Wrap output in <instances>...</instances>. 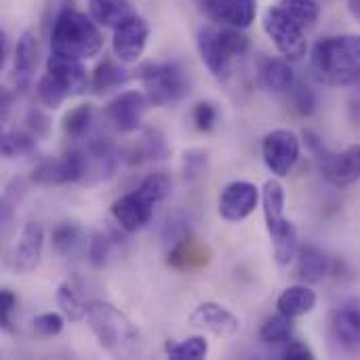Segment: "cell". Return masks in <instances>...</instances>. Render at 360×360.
I'll return each instance as SVG.
<instances>
[{"label":"cell","instance_id":"cell-1","mask_svg":"<svg viewBox=\"0 0 360 360\" xmlns=\"http://www.w3.org/2000/svg\"><path fill=\"white\" fill-rule=\"evenodd\" d=\"M310 68L323 84H360V34H342L319 40L310 55Z\"/></svg>","mask_w":360,"mask_h":360},{"label":"cell","instance_id":"cell-2","mask_svg":"<svg viewBox=\"0 0 360 360\" xmlns=\"http://www.w3.org/2000/svg\"><path fill=\"white\" fill-rule=\"evenodd\" d=\"M103 49L99 23L72 6H63L51 30V51L72 59H93Z\"/></svg>","mask_w":360,"mask_h":360},{"label":"cell","instance_id":"cell-3","mask_svg":"<svg viewBox=\"0 0 360 360\" xmlns=\"http://www.w3.org/2000/svg\"><path fill=\"white\" fill-rule=\"evenodd\" d=\"M86 323L108 354L116 359H131L139 352V333L129 316L116 306L108 302H91L86 308Z\"/></svg>","mask_w":360,"mask_h":360},{"label":"cell","instance_id":"cell-4","mask_svg":"<svg viewBox=\"0 0 360 360\" xmlns=\"http://www.w3.org/2000/svg\"><path fill=\"white\" fill-rule=\"evenodd\" d=\"M137 78L141 80V84L146 89V97H148L150 105H156V108L177 103L190 91L186 72L175 61L146 63L139 68Z\"/></svg>","mask_w":360,"mask_h":360},{"label":"cell","instance_id":"cell-5","mask_svg":"<svg viewBox=\"0 0 360 360\" xmlns=\"http://www.w3.org/2000/svg\"><path fill=\"white\" fill-rule=\"evenodd\" d=\"M304 139L312 156L316 158L321 173L331 186L348 188L360 181V143H354L342 152H331L312 131H304Z\"/></svg>","mask_w":360,"mask_h":360},{"label":"cell","instance_id":"cell-6","mask_svg":"<svg viewBox=\"0 0 360 360\" xmlns=\"http://www.w3.org/2000/svg\"><path fill=\"white\" fill-rule=\"evenodd\" d=\"M327 344L331 354L360 359V300L350 297L340 304L327 323Z\"/></svg>","mask_w":360,"mask_h":360},{"label":"cell","instance_id":"cell-7","mask_svg":"<svg viewBox=\"0 0 360 360\" xmlns=\"http://www.w3.org/2000/svg\"><path fill=\"white\" fill-rule=\"evenodd\" d=\"M264 30L287 61L304 59V55L308 51L304 25L300 21H295L281 4L270 6L264 13Z\"/></svg>","mask_w":360,"mask_h":360},{"label":"cell","instance_id":"cell-8","mask_svg":"<svg viewBox=\"0 0 360 360\" xmlns=\"http://www.w3.org/2000/svg\"><path fill=\"white\" fill-rule=\"evenodd\" d=\"M89 175V156L84 150H70L59 158H46L40 160L32 175L30 181L36 186H65V184H76Z\"/></svg>","mask_w":360,"mask_h":360},{"label":"cell","instance_id":"cell-9","mask_svg":"<svg viewBox=\"0 0 360 360\" xmlns=\"http://www.w3.org/2000/svg\"><path fill=\"white\" fill-rule=\"evenodd\" d=\"M262 156L272 175L287 177L300 162L302 141L289 129H274L262 141Z\"/></svg>","mask_w":360,"mask_h":360},{"label":"cell","instance_id":"cell-10","mask_svg":"<svg viewBox=\"0 0 360 360\" xmlns=\"http://www.w3.org/2000/svg\"><path fill=\"white\" fill-rule=\"evenodd\" d=\"M148 38H150V25L141 15L135 13L114 27L112 51L120 63H135L143 55Z\"/></svg>","mask_w":360,"mask_h":360},{"label":"cell","instance_id":"cell-11","mask_svg":"<svg viewBox=\"0 0 360 360\" xmlns=\"http://www.w3.org/2000/svg\"><path fill=\"white\" fill-rule=\"evenodd\" d=\"M148 105L150 101L146 93L124 91L105 105L103 116L116 133H135L141 127V118Z\"/></svg>","mask_w":360,"mask_h":360},{"label":"cell","instance_id":"cell-12","mask_svg":"<svg viewBox=\"0 0 360 360\" xmlns=\"http://www.w3.org/2000/svg\"><path fill=\"white\" fill-rule=\"evenodd\" d=\"M259 190L251 181H232L219 194V215L230 224L247 219L259 205Z\"/></svg>","mask_w":360,"mask_h":360},{"label":"cell","instance_id":"cell-13","mask_svg":"<svg viewBox=\"0 0 360 360\" xmlns=\"http://www.w3.org/2000/svg\"><path fill=\"white\" fill-rule=\"evenodd\" d=\"M154 207L156 205L152 200H148L141 192L133 190V192L122 194L120 198H116L112 202L110 213H112V217H114V221L118 224L120 230L133 234V232L143 230L150 224V219L154 215Z\"/></svg>","mask_w":360,"mask_h":360},{"label":"cell","instance_id":"cell-14","mask_svg":"<svg viewBox=\"0 0 360 360\" xmlns=\"http://www.w3.org/2000/svg\"><path fill=\"white\" fill-rule=\"evenodd\" d=\"M42 249H44V228L38 221L25 224L11 251V268L17 274L34 272L40 264Z\"/></svg>","mask_w":360,"mask_h":360},{"label":"cell","instance_id":"cell-15","mask_svg":"<svg viewBox=\"0 0 360 360\" xmlns=\"http://www.w3.org/2000/svg\"><path fill=\"white\" fill-rule=\"evenodd\" d=\"M190 325L217 338H232L240 331V321L234 312L217 302H202L190 314Z\"/></svg>","mask_w":360,"mask_h":360},{"label":"cell","instance_id":"cell-16","mask_svg":"<svg viewBox=\"0 0 360 360\" xmlns=\"http://www.w3.org/2000/svg\"><path fill=\"white\" fill-rule=\"evenodd\" d=\"M196 46H198L200 59L209 68V72L217 80L226 82L232 76V61L234 59L228 55V51L221 44L219 27H215V25H202L198 30V36H196Z\"/></svg>","mask_w":360,"mask_h":360},{"label":"cell","instance_id":"cell-17","mask_svg":"<svg viewBox=\"0 0 360 360\" xmlns=\"http://www.w3.org/2000/svg\"><path fill=\"white\" fill-rule=\"evenodd\" d=\"M46 72L68 91L70 97L82 95L91 80L86 76V70L82 65L80 59H72V57H63L51 51L49 59H46Z\"/></svg>","mask_w":360,"mask_h":360},{"label":"cell","instance_id":"cell-18","mask_svg":"<svg viewBox=\"0 0 360 360\" xmlns=\"http://www.w3.org/2000/svg\"><path fill=\"white\" fill-rule=\"evenodd\" d=\"M40 61V44L34 32H23L15 44V59H13V84L15 89L23 91L30 86L34 72Z\"/></svg>","mask_w":360,"mask_h":360},{"label":"cell","instance_id":"cell-19","mask_svg":"<svg viewBox=\"0 0 360 360\" xmlns=\"http://www.w3.org/2000/svg\"><path fill=\"white\" fill-rule=\"evenodd\" d=\"M167 262L171 268L179 272H194L211 262V251L207 245H202L192 234H188L186 238H181L179 243L167 249Z\"/></svg>","mask_w":360,"mask_h":360},{"label":"cell","instance_id":"cell-20","mask_svg":"<svg viewBox=\"0 0 360 360\" xmlns=\"http://www.w3.org/2000/svg\"><path fill=\"white\" fill-rule=\"evenodd\" d=\"M209 13L215 21L247 30L257 17V0H209Z\"/></svg>","mask_w":360,"mask_h":360},{"label":"cell","instance_id":"cell-21","mask_svg":"<svg viewBox=\"0 0 360 360\" xmlns=\"http://www.w3.org/2000/svg\"><path fill=\"white\" fill-rule=\"evenodd\" d=\"M329 257L316 245H300L297 251V274L306 285H319L329 274Z\"/></svg>","mask_w":360,"mask_h":360},{"label":"cell","instance_id":"cell-22","mask_svg":"<svg viewBox=\"0 0 360 360\" xmlns=\"http://www.w3.org/2000/svg\"><path fill=\"white\" fill-rule=\"evenodd\" d=\"M272 249H274V259L278 266H289L300 251V240H297V230L295 226L285 217L278 224L268 228Z\"/></svg>","mask_w":360,"mask_h":360},{"label":"cell","instance_id":"cell-23","mask_svg":"<svg viewBox=\"0 0 360 360\" xmlns=\"http://www.w3.org/2000/svg\"><path fill=\"white\" fill-rule=\"evenodd\" d=\"M316 293L304 283V285H293V287H287L278 300H276V310L291 316V319H302L306 314H310L314 308H316Z\"/></svg>","mask_w":360,"mask_h":360},{"label":"cell","instance_id":"cell-24","mask_svg":"<svg viewBox=\"0 0 360 360\" xmlns=\"http://www.w3.org/2000/svg\"><path fill=\"white\" fill-rule=\"evenodd\" d=\"M57 306L61 308L63 316L72 323H78L82 319H86V304H84V297H82V287H80V281L76 276L63 281L59 287H57Z\"/></svg>","mask_w":360,"mask_h":360},{"label":"cell","instance_id":"cell-25","mask_svg":"<svg viewBox=\"0 0 360 360\" xmlns=\"http://www.w3.org/2000/svg\"><path fill=\"white\" fill-rule=\"evenodd\" d=\"M89 15L103 27H116L131 15L135 8L129 0H89Z\"/></svg>","mask_w":360,"mask_h":360},{"label":"cell","instance_id":"cell-26","mask_svg":"<svg viewBox=\"0 0 360 360\" xmlns=\"http://www.w3.org/2000/svg\"><path fill=\"white\" fill-rule=\"evenodd\" d=\"M262 82L272 93H289L295 84V74L287 59L270 57L262 65Z\"/></svg>","mask_w":360,"mask_h":360},{"label":"cell","instance_id":"cell-27","mask_svg":"<svg viewBox=\"0 0 360 360\" xmlns=\"http://www.w3.org/2000/svg\"><path fill=\"white\" fill-rule=\"evenodd\" d=\"M129 78H131L129 70H124L122 65H118V63L112 61V59H103V61L93 70L91 89H93L97 95H103V93L112 91V89H118V86L124 84Z\"/></svg>","mask_w":360,"mask_h":360},{"label":"cell","instance_id":"cell-28","mask_svg":"<svg viewBox=\"0 0 360 360\" xmlns=\"http://www.w3.org/2000/svg\"><path fill=\"white\" fill-rule=\"evenodd\" d=\"M262 205H264V219L266 228L285 219V188L278 179H268L262 190Z\"/></svg>","mask_w":360,"mask_h":360},{"label":"cell","instance_id":"cell-29","mask_svg":"<svg viewBox=\"0 0 360 360\" xmlns=\"http://www.w3.org/2000/svg\"><path fill=\"white\" fill-rule=\"evenodd\" d=\"M165 354L173 360H202L209 354V342L205 335H192L186 340H169Z\"/></svg>","mask_w":360,"mask_h":360},{"label":"cell","instance_id":"cell-30","mask_svg":"<svg viewBox=\"0 0 360 360\" xmlns=\"http://www.w3.org/2000/svg\"><path fill=\"white\" fill-rule=\"evenodd\" d=\"M293 321L295 319H291L283 312L270 316L259 329V342L266 346H283L285 342H289L293 338V331H295Z\"/></svg>","mask_w":360,"mask_h":360},{"label":"cell","instance_id":"cell-31","mask_svg":"<svg viewBox=\"0 0 360 360\" xmlns=\"http://www.w3.org/2000/svg\"><path fill=\"white\" fill-rule=\"evenodd\" d=\"M93 118H95V110L93 105L89 103H82V105H76L72 108L65 116H63V122H61V129L65 133L68 139H84L93 127Z\"/></svg>","mask_w":360,"mask_h":360},{"label":"cell","instance_id":"cell-32","mask_svg":"<svg viewBox=\"0 0 360 360\" xmlns=\"http://www.w3.org/2000/svg\"><path fill=\"white\" fill-rule=\"evenodd\" d=\"M36 139L38 137L34 133H27V131H4L2 139H0L2 158L13 160V158L36 152Z\"/></svg>","mask_w":360,"mask_h":360},{"label":"cell","instance_id":"cell-33","mask_svg":"<svg viewBox=\"0 0 360 360\" xmlns=\"http://www.w3.org/2000/svg\"><path fill=\"white\" fill-rule=\"evenodd\" d=\"M133 162H141V160H162L169 156V146L162 137V133H158L156 129H148L141 139L137 141L135 150H133Z\"/></svg>","mask_w":360,"mask_h":360},{"label":"cell","instance_id":"cell-34","mask_svg":"<svg viewBox=\"0 0 360 360\" xmlns=\"http://www.w3.org/2000/svg\"><path fill=\"white\" fill-rule=\"evenodd\" d=\"M82 245V230L76 224H59L53 230V251L61 257L74 255Z\"/></svg>","mask_w":360,"mask_h":360},{"label":"cell","instance_id":"cell-35","mask_svg":"<svg viewBox=\"0 0 360 360\" xmlns=\"http://www.w3.org/2000/svg\"><path fill=\"white\" fill-rule=\"evenodd\" d=\"M36 93H38V99H40V103L44 105V108H49V110H57V108H61V103L70 97L68 95V91L46 72L40 80H38V84H36Z\"/></svg>","mask_w":360,"mask_h":360},{"label":"cell","instance_id":"cell-36","mask_svg":"<svg viewBox=\"0 0 360 360\" xmlns=\"http://www.w3.org/2000/svg\"><path fill=\"white\" fill-rule=\"evenodd\" d=\"M281 6L304 27L314 25L321 15V6L316 0H281Z\"/></svg>","mask_w":360,"mask_h":360},{"label":"cell","instance_id":"cell-37","mask_svg":"<svg viewBox=\"0 0 360 360\" xmlns=\"http://www.w3.org/2000/svg\"><path fill=\"white\" fill-rule=\"evenodd\" d=\"M171 186L173 184H171V177L167 173H152L137 186V192H141L148 200L158 205L171 194Z\"/></svg>","mask_w":360,"mask_h":360},{"label":"cell","instance_id":"cell-38","mask_svg":"<svg viewBox=\"0 0 360 360\" xmlns=\"http://www.w3.org/2000/svg\"><path fill=\"white\" fill-rule=\"evenodd\" d=\"M112 247H114V238L105 232H95L89 240V249H86V255H89V264L93 268H103L108 264V257L112 253Z\"/></svg>","mask_w":360,"mask_h":360},{"label":"cell","instance_id":"cell-39","mask_svg":"<svg viewBox=\"0 0 360 360\" xmlns=\"http://www.w3.org/2000/svg\"><path fill=\"white\" fill-rule=\"evenodd\" d=\"M289 93H291L293 110H295L300 116L308 118V116H312V114L316 112V105H319V101H316V93H314L308 84L295 82V84H293V89H291Z\"/></svg>","mask_w":360,"mask_h":360},{"label":"cell","instance_id":"cell-40","mask_svg":"<svg viewBox=\"0 0 360 360\" xmlns=\"http://www.w3.org/2000/svg\"><path fill=\"white\" fill-rule=\"evenodd\" d=\"M63 325H65V319L61 314H57V312H44V314H38L32 321L34 335L40 338V340L57 338L63 331Z\"/></svg>","mask_w":360,"mask_h":360},{"label":"cell","instance_id":"cell-41","mask_svg":"<svg viewBox=\"0 0 360 360\" xmlns=\"http://www.w3.org/2000/svg\"><path fill=\"white\" fill-rule=\"evenodd\" d=\"M207 162H209V154L200 148H192L184 154V160H181V171H184V177L188 181H196L205 169H207Z\"/></svg>","mask_w":360,"mask_h":360},{"label":"cell","instance_id":"cell-42","mask_svg":"<svg viewBox=\"0 0 360 360\" xmlns=\"http://www.w3.org/2000/svg\"><path fill=\"white\" fill-rule=\"evenodd\" d=\"M188 234H192V232H190L188 219H186L181 213H175V215H171V217L167 219L165 230H162V238H165L167 249H169L171 245L179 243L181 238H186Z\"/></svg>","mask_w":360,"mask_h":360},{"label":"cell","instance_id":"cell-43","mask_svg":"<svg viewBox=\"0 0 360 360\" xmlns=\"http://www.w3.org/2000/svg\"><path fill=\"white\" fill-rule=\"evenodd\" d=\"M281 350H278V359L283 360H314L316 359V354H314V350L308 346V344H304V342H300V340H289V342H285L283 346H278Z\"/></svg>","mask_w":360,"mask_h":360},{"label":"cell","instance_id":"cell-44","mask_svg":"<svg viewBox=\"0 0 360 360\" xmlns=\"http://www.w3.org/2000/svg\"><path fill=\"white\" fill-rule=\"evenodd\" d=\"M217 122V108L211 101H200L194 108V124L198 131L207 133L215 127Z\"/></svg>","mask_w":360,"mask_h":360},{"label":"cell","instance_id":"cell-45","mask_svg":"<svg viewBox=\"0 0 360 360\" xmlns=\"http://www.w3.org/2000/svg\"><path fill=\"white\" fill-rule=\"evenodd\" d=\"M17 306V297L11 289H2L0 291V327L8 333H15L13 327V312Z\"/></svg>","mask_w":360,"mask_h":360},{"label":"cell","instance_id":"cell-46","mask_svg":"<svg viewBox=\"0 0 360 360\" xmlns=\"http://www.w3.org/2000/svg\"><path fill=\"white\" fill-rule=\"evenodd\" d=\"M27 129L36 137H44L51 131V120H49V116H44L40 112H30V116H27Z\"/></svg>","mask_w":360,"mask_h":360},{"label":"cell","instance_id":"cell-47","mask_svg":"<svg viewBox=\"0 0 360 360\" xmlns=\"http://www.w3.org/2000/svg\"><path fill=\"white\" fill-rule=\"evenodd\" d=\"M350 120H352L354 124H360V99H354V101L350 103Z\"/></svg>","mask_w":360,"mask_h":360},{"label":"cell","instance_id":"cell-48","mask_svg":"<svg viewBox=\"0 0 360 360\" xmlns=\"http://www.w3.org/2000/svg\"><path fill=\"white\" fill-rule=\"evenodd\" d=\"M346 6H348V13L360 21V0H346Z\"/></svg>","mask_w":360,"mask_h":360}]
</instances>
